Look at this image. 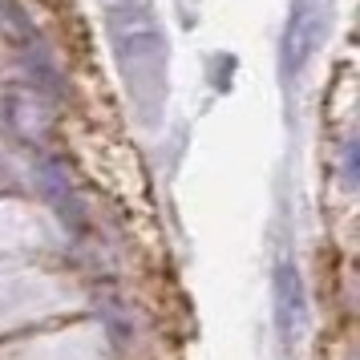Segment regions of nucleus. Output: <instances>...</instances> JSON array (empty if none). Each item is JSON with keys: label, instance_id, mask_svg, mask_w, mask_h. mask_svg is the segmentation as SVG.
<instances>
[{"label": "nucleus", "instance_id": "obj_1", "mask_svg": "<svg viewBox=\"0 0 360 360\" xmlns=\"http://www.w3.org/2000/svg\"><path fill=\"white\" fill-rule=\"evenodd\" d=\"M276 320H279V336L283 340H295L300 336V328L308 320V295H304V279L295 271V263L279 259L276 263Z\"/></svg>", "mask_w": 360, "mask_h": 360}]
</instances>
